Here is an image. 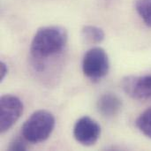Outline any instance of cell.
<instances>
[{
    "mask_svg": "<svg viewBox=\"0 0 151 151\" xmlns=\"http://www.w3.org/2000/svg\"><path fill=\"white\" fill-rule=\"evenodd\" d=\"M8 73V66L4 61L0 62V82H2Z\"/></svg>",
    "mask_w": 151,
    "mask_h": 151,
    "instance_id": "cell-12",
    "label": "cell"
},
{
    "mask_svg": "<svg viewBox=\"0 0 151 151\" xmlns=\"http://www.w3.org/2000/svg\"><path fill=\"white\" fill-rule=\"evenodd\" d=\"M81 35L86 42L92 44L101 43L105 38L104 31L101 27L93 25L84 26L81 29Z\"/></svg>",
    "mask_w": 151,
    "mask_h": 151,
    "instance_id": "cell-8",
    "label": "cell"
},
{
    "mask_svg": "<svg viewBox=\"0 0 151 151\" xmlns=\"http://www.w3.org/2000/svg\"><path fill=\"white\" fill-rule=\"evenodd\" d=\"M137 128L148 138L151 139V108L144 111L136 119Z\"/></svg>",
    "mask_w": 151,
    "mask_h": 151,
    "instance_id": "cell-10",
    "label": "cell"
},
{
    "mask_svg": "<svg viewBox=\"0 0 151 151\" xmlns=\"http://www.w3.org/2000/svg\"><path fill=\"white\" fill-rule=\"evenodd\" d=\"M68 34L60 26L41 27L34 35L31 45V56L37 60L47 59L61 53L66 46Z\"/></svg>",
    "mask_w": 151,
    "mask_h": 151,
    "instance_id": "cell-1",
    "label": "cell"
},
{
    "mask_svg": "<svg viewBox=\"0 0 151 151\" xmlns=\"http://www.w3.org/2000/svg\"><path fill=\"white\" fill-rule=\"evenodd\" d=\"M24 105L21 100L13 95H4L0 99V133L11 129L23 113Z\"/></svg>",
    "mask_w": 151,
    "mask_h": 151,
    "instance_id": "cell-4",
    "label": "cell"
},
{
    "mask_svg": "<svg viewBox=\"0 0 151 151\" xmlns=\"http://www.w3.org/2000/svg\"><path fill=\"white\" fill-rule=\"evenodd\" d=\"M56 125L55 117L46 110H39L31 114L21 128L26 142L35 144L46 141L52 134Z\"/></svg>",
    "mask_w": 151,
    "mask_h": 151,
    "instance_id": "cell-2",
    "label": "cell"
},
{
    "mask_svg": "<svg viewBox=\"0 0 151 151\" xmlns=\"http://www.w3.org/2000/svg\"><path fill=\"white\" fill-rule=\"evenodd\" d=\"M134 6L144 24L151 28V0H135Z\"/></svg>",
    "mask_w": 151,
    "mask_h": 151,
    "instance_id": "cell-9",
    "label": "cell"
},
{
    "mask_svg": "<svg viewBox=\"0 0 151 151\" xmlns=\"http://www.w3.org/2000/svg\"><path fill=\"white\" fill-rule=\"evenodd\" d=\"M122 88L133 99H149L151 97V74L127 76L122 81Z\"/></svg>",
    "mask_w": 151,
    "mask_h": 151,
    "instance_id": "cell-6",
    "label": "cell"
},
{
    "mask_svg": "<svg viewBox=\"0 0 151 151\" xmlns=\"http://www.w3.org/2000/svg\"><path fill=\"white\" fill-rule=\"evenodd\" d=\"M101 135V127L88 116L79 119L73 127V136L81 145L89 147L95 145Z\"/></svg>",
    "mask_w": 151,
    "mask_h": 151,
    "instance_id": "cell-5",
    "label": "cell"
},
{
    "mask_svg": "<svg viewBox=\"0 0 151 151\" xmlns=\"http://www.w3.org/2000/svg\"><path fill=\"white\" fill-rule=\"evenodd\" d=\"M25 141H26V140H25L24 138H23V140H22L21 138H19V137L14 138V139L11 142V143H10V145H9V147H8V150L12 151L27 150V144L25 143Z\"/></svg>",
    "mask_w": 151,
    "mask_h": 151,
    "instance_id": "cell-11",
    "label": "cell"
},
{
    "mask_svg": "<svg viewBox=\"0 0 151 151\" xmlns=\"http://www.w3.org/2000/svg\"><path fill=\"white\" fill-rule=\"evenodd\" d=\"M110 70V59L106 51L101 47L89 49L82 59V72L93 81L105 77Z\"/></svg>",
    "mask_w": 151,
    "mask_h": 151,
    "instance_id": "cell-3",
    "label": "cell"
},
{
    "mask_svg": "<svg viewBox=\"0 0 151 151\" xmlns=\"http://www.w3.org/2000/svg\"><path fill=\"white\" fill-rule=\"evenodd\" d=\"M96 108L103 117L111 119L117 116L121 111L122 101L113 93H105L99 97L96 103Z\"/></svg>",
    "mask_w": 151,
    "mask_h": 151,
    "instance_id": "cell-7",
    "label": "cell"
}]
</instances>
